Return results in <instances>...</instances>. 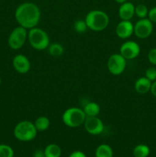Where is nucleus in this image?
<instances>
[{"instance_id": "23", "label": "nucleus", "mask_w": 156, "mask_h": 157, "mask_svg": "<svg viewBox=\"0 0 156 157\" xmlns=\"http://www.w3.org/2000/svg\"><path fill=\"white\" fill-rule=\"evenodd\" d=\"M0 157H14L13 149L6 144H0Z\"/></svg>"}, {"instance_id": "1", "label": "nucleus", "mask_w": 156, "mask_h": 157, "mask_svg": "<svg viewBox=\"0 0 156 157\" xmlns=\"http://www.w3.org/2000/svg\"><path fill=\"white\" fill-rule=\"evenodd\" d=\"M41 13L39 7L33 2H24L17 7L15 18L20 26L29 29L37 27L41 19Z\"/></svg>"}, {"instance_id": "25", "label": "nucleus", "mask_w": 156, "mask_h": 157, "mask_svg": "<svg viewBox=\"0 0 156 157\" xmlns=\"http://www.w3.org/2000/svg\"><path fill=\"white\" fill-rule=\"evenodd\" d=\"M148 61L153 65H156V48L150 49L148 54Z\"/></svg>"}, {"instance_id": "29", "label": "nucleus", "mask_w": 156, "mask_h": 157, "mask_svg": "<svg viewBox=\"0 0 156 157\" xmlns=\"http://www.w3.org/2000/svg\"><path fill=\"white\" fill-rule=\"evenodd\" d=\"M150 91H151V94H152L154 98H156V81H153V82L151 83V87Z\"/></svg>"}, {"instance_id": "12", "label": "nucleus", "mask_w": 156, "mask_h": 157, "mask_svg": "<svg viewBox=\"0 0 156 157\" xmlns=\"http://www.w3.org/2000/svg\"><path fill=\"white\" fill-rule=\"evenodd\" d=\"M116 34L121 39H127L134 34V25L131 21L122 20L116 26Z\"/></svg>"}, {"instance_id": "16", "label": "nucleus", "mask_w": 156, "mask_h": 157, "mask_svg": "<svg viewBox=\"0 0 156 157\" xmlns=\"http://www.w3.org/2000/svg\"><path fill=\"white\" fill-rule=\"evenodd\" d=\"M95 157H113V150L108 144H100L95 152Z\"/></svg>"}, {"instance_id": "20", "label": "nucleus", "mask_w": 156, "mask_h": 157, "mask_svg": "<svg viewBox=\"0 0 156 157\" xmlns=\"http://www.w3.org/2000/svg\"><path fill=\"white\" fill-rule=\"evenodd\" d=\"M48 52L51 56L53 57H60L64 54V48L62 44L59 43H53L51 44H49L48 46Z\"/></svg>"}, {"instance_id": "22", "label": "nucleus", "mask_w": 156, "mask_h": 157, "mask_svg": "<svg viewBox=\"0 0 156 157\" xmlns=\"http://www.w3.org/2000/svg\"><path fill=\"white\" fill-rule=\"evenodd\" d=\"M73 29L77 33H84L88 29V26H87L85 20L78 19L74 21Z\"/></svg>"}, {"instance_id": "14", "label": "nucleus", "mask_w": 156, "mask_h": 157, "mask_svg": "<svg viewBox=\"0 0 156 157\" xmlns=\"http://www.w3.org/2000/svg\"><path fill=\"white\" fill-rule=\"evenodd\" d=\"M151 81L146 77H141L135 83V90L141 94H145L150 91L151 87Z\"/></svg>"}, {"instance_id": "19", "label": "nucleus", "mask_w": 156, "mask_h": 157, "mask_svg": "<svg viewBox=\"0 0 156 157\" xmlns=\"http://www.w3.org/2000/svg\"><path fill=\"white\" fill-rule=\"evenodd\" d=\"M132 153L135 157H148L150 154V148L145 144H139L133 149Z\"/></svg>"}, {"instance_id": "24", "label": "nucleus", "mask_w": 156, "mask_h": 157, "mask_svg": "<svg viewBox=\"0 0 156 157\" xmlns=\"http://www.w3.org/2000/svg\"><path fill=\"white\" fill-rule=\"evenodd\" d=\"M148 80L153 82L156 81V68L154 67H150L145 71V76Z\"/></svg>"}, {"instance_id": "31", "label": "nucleus", "mask_w": 156, "mask_h": 157, "mask_svg": "<svg viewBox=\"0 0 156 157\" xmlns=\"http://www.w3.org/2000/svg\"><path fill=\"white\" fill-rule=\"evenodd\" d=\"M1 84H2V79L1 78H0V86H1Z\"/></svg>"}, {"instance_id": "8", "label": "nucleus", "mask_w": 156, "mask_h": 157, "mask_svg": "<svg viewBox=\"0 0 156 157\" xmlns=\"http://www.w3.org/2000/svg\"><path fill=\"white\" fill-rule=\"evenodd\" d=\"M153 32V23L148 18H139L134 25V34L137 38L145 39Z\"/></svg>"}, {"instance_id": "15", "label": "nucleus", "mask_w": 156, "mask_h": 157, "mask_svg": "<svg viewBox=\"0 0 156 157\" xmlns=\"http://www.w3.org/2000/svg\"><path fill=\"white\" fill-rule=\"evenodd\" d=\"M84 111L87 117H97L100 112V107L96 102H89L84 107Z\"/></svg>"}, {"instance_id": "27", "label": "nucleus", "mask_w": 156, "mask_h": 157, "mask_svg": "<svg viewBox=\"0 0 156 157\" xmlns=\"http://www.w3.org/2000/svg\"><path fill=\"white\" fill-rule=\"evenodd\" d=\"M69 157H87V156H86L85 153H83L82 151L76 150V151H74L72 153H70Z\"/></svg>"}, {"instance_id": "3", "label": "nucleus", "mask_w": 156, "mask_h": 157, "mask_svg": "<svg viewBox=\"0 0 156 157\" xmlns=\"http://www.w3.org/2000/svg\"><path fill=\"white\" fill-rule=\"evenodd\" d=\"M28 40L31 46L38 51L45 50L50 44L48 34L40 28L35 27L29 29L28 32Z\"/></svg>"}, {"instance_id": "30", "label": "nucleus", "mask_w": 156, "mask_h": 157, "mask_svg": "<svg viewBox=\"0 0 156 157\" xmlns=\"http://www.w3.org/2000/svg\"><path fill=\"white\" fill-rule=\"evenodd\" d=\"M115 1H116L117 3H119V4L121 5V4H122V3L127 2V0H115Z\"/></svg>"}, {"instance_id": "4", "label": "nucleus", "mask_w": 156, "mask_h": 157, "mask_svg": "<svg viewBox=\"0 0 156 157\" xmlns=\"http://www.w3.org/2000/svg\"><path fill=\"white\" fill-rule=\"evenodd\" d=\"M14 136L22 142L32 141L36 137L38 130L34 123L29 121H22L15 125L13 130Z\"/></svg>"}, {"instance_id": "21", "label": "nucleus", "mask_w": 156, "mask_h": 157, "mask_svg": "<svg viewBox=\"0 0 156 157\" xmlns=\"http://www.w3.org/2000/svg\"><path fill=\"white\" fill-rule=\"evenodd\" d=\"M148 9L145 5L139 4L135 6V15L139 18H145L148 16Z\"/></svg>"}, {"instance_id": "7", "label": "nucleus", "mask_w": 156, "mask_h": 157, "mask_svg": "<svg viewBox=\"0 0 156 157\" xmlns=\"http://www.w3.org/2000/svg\"><path fill=\"white\" fill-rule=\"evenodd\" d=\"M127 60L120 53L110 55L107 61V68L109 72L113 75H120L126 67Z\"/></svg>"}, {"instance_id": "5", "label": "nucleus", "mask_w": 156, "mask_h": 157, "mask_svg": "<svg viewBox=\"0 0 156 157\" xmlns=\"http://www.w3.org/2000/svg\"><path fill=\"white\" fill-rule=\"evenodd\" d=\"M87 118L84 110L78 107H70L64 112L62 121L67 127L76 128L83 125Z\"/></svg>"}, {"instance_id": "2", "label": "nucleus", "mask_w": 156, "mask_h": 157, "mask_svg": "<svg viewBox=\"0 0 156 157\" xmlns=\"http://www.w3.org/2000/svg\"><path fill=\"white\" fill-rule=\"evenodd\" d=\"M85 21L89 29L93 32H102L109 25L110 18L103 11L92 10L86 15Z\"/></svg>"}, {"instance_id": "6", "label": "nucleus", "mask_w": 156, "mask_h": 157, "mask_svg": "<svg viewBox=\"0 0 156 157\" xmlns=\"http://www.w3.org/2000/svg\"><path fill=\"white\" fill-rule=\"evenodd\" d=\"M28 29L20 25L15 28L8 38V44L9 47L13 50L21 48L28 39Z\"/></svg>"}, {"instance_id": "26", "label": "nucleus", "mask_w": 156, "mask_h": 157, "mask_svg": "<svg viewBox=\"0 0 156 157\" xmlns=\"http://www.w3.org/2000/svg\"><path fill=\"white\" fill-rule=\"evenodd\" d=\"M148 18L152 23H156V6L148 10Z\"/></svg>"}, {"instance_id": "13", "label": "nucleus", "mask_w": 156, "mask_h": 157, "mask_svg": "<svg viewBox=\"0 0 156 157\" xmlns=\"http://www.w3.org/2000/svg\"><path fill=\"white\" fill-rule=\"evenodd\" d=\"M118 13L121 20L130 21L135 15V6L130 2H125L120 5Z\"/></svg>"}, {"instance_id": "10", "label": "nucleus", "mask_w": 156, "mask_h": 157, "mask_svg": "<svg viewBox=\"0 0 156 157\" xmlns=\"http://www.w3.org/2000/svg\"><path fill=\"white\" fill-rule=\"evenodd\" d=\"M86 131L90 135H99L103 132V122L98 117H87L84 124Z\"/></svg>"}, {"instance_id": "18", "label": "nucleus", "mask_w": 156, "mask_h": 157, "mask_svg": "<svg viewBox=\"0 0 156 157\" xmlns=\"http://www.w3.org/2000/svg\"><path fill=\"white\" fill-rule=\"evenodd\" d=\"M46 157H61V149L58 144H48L44 150Z\"/></svg>"}, {"instance_id": "9", "label": "nucleus", "mask_w": 156, "mask_h": 157, "mask_svg": "<svg viewBox=\"0 0 156 157\" xmlns=\"http://www.w3.org/2000/svg\"><path fill=\"white\" fill-rule=\"evenodd\" d=\"M119 52L126 60L135 59L140 54V45L136 41H127L121 45Z\"/></svg>"}, {"instance_id": "11", "label": "nucleus", "mask_w": 156, "mask_h": 157, "mask_svg": "<svg viewBox=\"0 0 156 157\" xmlns=\"http://www.w3.org/2000/svg\"><path fill=\"white\" fill-rule=\"evenodd\" d=\"M12 64L18 73L27 74L31 69V62L28 58L23 55H17L12 60Z\"/></svg>"}, {"instance_id": "17", "label": "nucleus", "mask_w": 156, "mask_h": 157, "mask_svg": "<svg viewBox=\"0 0 156 157\" xmlns=\"http://www.w3.org/2000/svg\"><path fill=\"white\" fill-rule=\"evenodd\" d=\"M35 126V128L37 129L38 131H45L50 127V120L45 116H41L38 117L36 120H35V123H34Z\"/></svg>"}, {"instance_id": "28", "label": "nucleus", "mask_w": 156, "mask_h": 157, "mask_svg": "<svg viewBox=\"0 0 156 157\" xmlns=\"http://www.w3.org/2000/svg\"><path fill=\"white\" fill-rule=\"evenodd\" d=\"M33 157H46L44 151L42 150H36L33 153Z\"/></svg>"}]
</instances>
